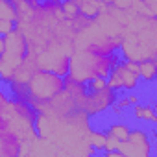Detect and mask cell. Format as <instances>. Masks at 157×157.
Here are the masks:
<instances>
[{
  "label": "cell",
  "mask_w": 157,
  "mask_h": 157,
  "mask_svg": "<svg viewBox=\"0 0 157 157\" xmlns=\"http://www.w3.org/2000/svg\"><path fill=\"white\" fill-rule=\"evenodd\" d=\"M17 28V22L11 19H0V35H8Z\"/></svg>",
  "instance_id": "9a60e30c"
},
{
  "label": "cell",
  "mask_w": 157,
  "mask_h": 157,
  "mask_svg": "<svg viewBox=\"0 0 157 157\" xmlns=\"http://www.w3.org/2000/svg\"><path fill=\"white\" fill-rule=\"evenodd\" d=\"M28 151V146L13 133L0 131V157H21Z\"/></svg>",
  "instance_id": "52a82bcc"
},
{
  "label": "cell",
  "mask_w": 157,
  "mask_h": 157,
  "mask_svg": "<svg viewBox=\"0 0 157 157\" xmlns=\"http://www.w3.org/2000/svg\"><path fill=\"white\" fill-rule=\"evenodd\" d=\"M87 142H89V146H93L96 150V153H100L105 144V133L102 129H91L87 135Z\"/></svg>",
  "instance_id": "7c38bea8"
},
{
  "label": "cell",
  "mask_w": 157,
  "mask_h": 157,
  "mask_svg": "<svg viewBox=\"0 0 157 157\" xmlns=\"http://www.w3.org/2000/svg\"><path fill=\"white\" fill-rule=\"evenodd\" d=\"M76 6H78V11L80 15L87 17V19H96L100 17L102 13H105L109 10L111 4H105L102 0H74Z\"/></svg>",
  "instance_id": "9c48e42d"
},
{
  "label": "cell",
  "mask_w": 157,
  "mask_h": 157,
  "mask_svg": "<svg viewBox=\"0 0 157 157\" xmlns=\"http://www.w3.org/2000/svg\"><path fill=\"white\" fill-rule=\"evenodd\" d=\"M63 87H65V78L63 76H57L50 70L37 68L28 78V82L24 83L19 98L28 100L33 105V109L37 111L43 104H46L54 96H57L63 91Z\"/></svg>",
  "instance_id": "7a4b0ae2"
},
{
  "label": "cell",
  "mask_w": 157,
  "mask_h": 157,
  "mask_svg": "<svg viewBox=\"0 0 157 157\" xmlns=\"http://www.w3.org/2000/svg\"><path fill=\"white\" fill-rule=\"evenodd\" d=\"M107 87H111L117 94L120 93H129V91H139L142 85L140 76H139V65L129 59H118L111 72L105 78Z\"/></svg>",
  "instance_id": "5b68a950"
},
{
  "label": "cell",
  "mask_w": 157,
  "mask_h": 157,
  "mask_svg": "<svg viewBox=\"0 0 157 157\" xmlns=\"http://www.w3.org/2000/svg\"><path fill=\"white\" fill-rule=\"evenodd\" d=\"M61 11H63V15H65V19H74L78 13H80V11H78V6H76V2H74V0H63V2H61Z\"/></svg>",
  "instance_id": "5bb4252c"
},
{
  "label": "cell",
  "mask_w": 157,
  "mask_h": 157,
  "mask_svg": "<svg viewBox=\"0 0 157 157\" xmlns=\"http://www.w3.org/2000/svg\"><path fill=\"white\" fill-rule=\"evenodd\" d=\"M122 157H151L155 153V129L142 128V126H131L129 133L122 142H118V148Z\"/></svg>",
  "instance_id": "277c9868"
},
{
  "label": "cell",
  "mask_w": 157,
  "mask_h": 157,
  "mask_svg": "<svg viewBox=\"0 0 157 157\" xmlns=\"http://www.w3.org/2000/svg\"><path fill=\"white\" fill-rule=\"evenodd\" d=\"M115 100H117V93L107 85L96 91H87L83 98V111L89 117H100L111 109Z\"/></svg>",
  "instance_id": "8992f818"
},
{
  "label": "cell",
  "mask_w": 157,
  "mask_h": 157,
  "mask_svg": "<svg viewBox=\"0 0 157 157\" xmlns=\"http://www.w3.org/2000/svg\"><path fill=\"white\" fill-rule=\"evenodd\" d=\"M4 50V35H0V54Z\"/></svg>",
  "instance_id": "2e32d148"
},
{
  "label": "cell",
  "mask_w": 157,
  "mask_h": 157,
  "mask_svg": "<svg viewBox=\"0 0 157 157\" xmlns=\"http://www.w3.org/2000/svg\"><path fill=\"white\" fill-rule=\"evenodd\" d=\"M102 2H105V4H111V6H113V2H115V0H102Z\"/></svg>",
  "instance_id": "e0dca14e"
},
{
  "label": "cell",
  "mask_w": 157,
  "mask_h": 157,
  "mask_svg": "<svg viewBox=\"0 0 157 157\" xmlns=\"http://www.w3.org/2000/svg\"><path fill=\"white\" fill-rule=\"evenodd\" d=\"M0 19H11L17 22V11L11 4V0H0Z\"/></svg>",
  "instance_id": "4fadbf2b"
},
{
  "label": "cell",
  "mask_w": 157,
  "mask_h": 157,
  "mask_svg": "<svg viewBox=\"0 0 157 157\" xmlns=\"http://www.w3.org/2000/svg\"><path fill=\"white\" fill-rule=\"evenodd\" d=\"M28 56V43L21 30H13L4 35V50L0 54V82L8 83L15 70Z\"/></svg>",
  "instance_id": "3957f363"
},
{
  "label": "cell",
  "mask_w": 157,
  "mask_h": 157,
  "mask_svg": "<svg viewBox=\"0 0 157 157\" xmlns=\"http://www.w3.org/2000/svg\"><path fill=\"white\" fill-rule=\"evenodd\" d=\"M120 59V54H109V56H100L93 54L89 50L74 48L70 54V65H68V78H72L74 82L87 83L94 78H107L115 63Z\"/></svg>",
  "instance_id": "6da1fadb"
},
{
  "label": "cell",
  "mask_w": 157,
  "mask_h": 157,
  "mask_svg": "<svg viewBox=\"0 0 157 157\" xmlns=\"http://www.w3.org/2000/svg\"><path fill=\"white\" fill-rule=\"evenodd\" d=\"M129 115H131V120H135L137 124L144 126V124H150V126H155V107L151 104H146V102H139L135 104L133 107H129Z\"/></svg>",
  "instance_id": "ba28073f"
},
{
  "label": "cell",
  "mask_w": 157,
  "mask_h": 157,
  "mask_svg": "<svg viewBox=\"0 0 157 157\" xmlns=\"http://www.w3.org/2000/svg\"><path fill=\"white\" fill-rule=\"evenodd\" d=\"M129 128H131L129 122H126V120H117V122H111V124L104 129V133H105V137H109V139H113V140H117V142H122V140L126 139V135L129 133Z\"/></svg>",
  "instance_id": "30bf717a"
},
{
  "label": "cell",
  "mask_w": 157,
  "mask_h": 157,
  "mask_svg": "<svg viewBox=\"0 0 157 157\" xmlns=\"http://www.w3.org/2000/svg\"><path fill=\"white\" fill-rule=\"evenodd\" d=\"M139 76H140V82L146 85H151L155 82V74H157V63L155 59H144L139 61Z\"/></svg>",
  "instance_id": "8fae6325"
}]
</instances>
